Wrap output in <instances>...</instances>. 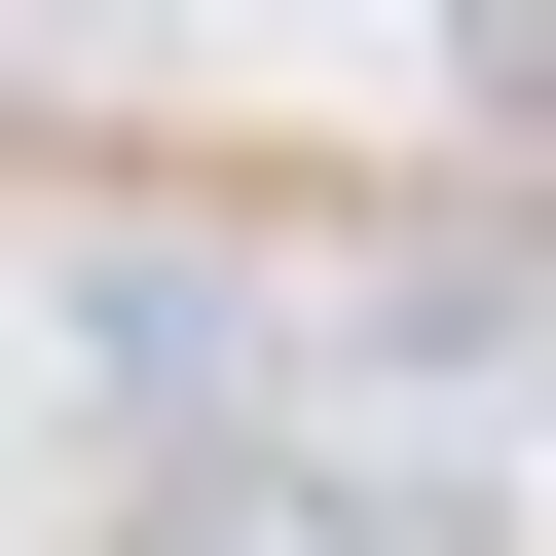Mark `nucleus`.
I'll list each match as a JSON object with an SVG mask.
<instances>
[{
  "label": "nucleus",
  "mask_w": 556,
  "mask_h": 556,
  "mask_svg": "<svg viewBox=\"0 0 556 556\" xmlns=\"http://www.w3.org/2000/svg\"><path fill=\"white\" fill-rule=\"evenodd\" d=\"M75 371H112V408H223L260 298H223V260H75Z\"/></svg>",
  "instance_id": "2"
},
{
  "label": "nucleus",
  "mask_w": 556,
  "mask_h": 556,
  "mask_svg": "<svg viewBox=\"0 0 556 556\" xmlns=\"http://www.w3.org/2000/svg\"><path fill=\"white\" fill-rule=\"evenodd\" d=\"M112 556H408V482H334V445H186Z\"/></svg>",
  "instance_id": "1"
}]
</instances>
